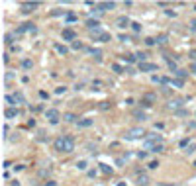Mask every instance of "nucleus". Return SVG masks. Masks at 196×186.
I'll return each instance as SVG.
<instances>
[{
    "instance_id": "nucleus-1",
    "label": "nucleus",
    "mask_w": 196,
    "mask_h": 186,
    "mask_svg": "<svg viewBox=\"0 0 196 186\" xmlns=\"http://www.w3.org/2000/svg\"><path fill=\"white\" fill-rule=\"evenodd\" d=\"M53 147L59 153H73L75 151V137L73 135H61L53 141Z\"/></svg>"
},
{
    "instance_id": "nucleus-2",
    "label": "nucleus",
    "mask_w": 196,
    "mask_h": 186,
    "mask_svg": "<svg viewBox=\"0 0 196 186\" xmlns=\"http://www.w3.org/2000/svg\"><path fill=\"white\" fill-rule=\"evenodd\" d=\"M145 129L143 128H131V129H128V131H125L124 133V137L125 139H130V141H133V139H141V137H143L145 139Z\"/></svg>"
},
{
    "instance_id": "nucleus-3",
    "label": "nucleus",
    "mask_w": 196,
    "mask_h": 186,
    "mask_svg": "<svg viewBox=\"0 0 196 186\" xmlns=\"http://www.w3.org/2000/svg\"><path fill=\"white\" fill-rule=\"evenodd\" d=\"M153 104H157V94H153V92L143 94L141 100H139V106H141V108H151Z\"/></svg>"
},
{
    "instance_id": "nucleus-4",
    "label": "nucleus",
    "mask_w": 196,
    "mask_h": 186,
    "mask_svg": "<svg viewBox=\"0 0 196 186\" xmlns=\"http://www.w3.org/2000/svg\"><path fill=\"white\" fill-rule=\"evenodd\" d=\"M45 118H47V122L51 123V125H57L59 120H61V114H59L57 108H49V110H45Z\"/></svg>"
},
{
    "instance_id": "nucleus-5",
    "label": "nucleus",
    "mask_w": 196,
    "mask_h": 186,
    "mask_svg": "<svg viewBox=\"0 0 196 186\" xmlns=\"http://www.w3.org/2000/svg\"><path fill=\"white\" fill-rule=\"evenodd\" d=\"M90 35L94 37V41H100V43H108L112 39V35L108 32H102V30H94V32H90Z\"/></svg>"
},
{
    "instance_id": "nucleus-6",
    "label": "nucleus",
    "mask_w": 196,
    "mask_h": 186,
    "mask_svg": "<svg viewBox=\"0 0 196 186\" xmlns=\"http://www.w3.org/2000/svg\"><path fill=\"white\" fill-rule=\"evenodd\" d=\"M37 32V27H35V24H32V22H26V24H22V26L16 30V33H35Z\"/></svg>"
},
{
    "instance_id": "nucleus-7",
    "label": "nucleus",
    "mask_w": 196,
    "mask_h": 186,
    "mask_svg": "<svg viewBox=\"0 0 196 186\" xmlns=\"http://www.w3.org/2000/svg\"><path fill=\"white\" fill-rule=\"evenodd\" d=\"M61 37H63V41H77V32L75 30H71V27H65L63 32H61Z\"/></svg>"
},
{
    "instance_id": "nucleus-8",
    "label": "nucleus",
    "mask_w": 196,
    "mask_h": 186,
    "mask_svg": "<svg viewBox=\"0 0 196 186\" xmlns=\"http://www.w3.org/2000/svg\"><path fill=\"white\" fill-rule=\"evenodd\" d=\"M137 69H139V73H151V71H157V65L155 63H139L137 65Z\"/></svg>"
},
{
    "instance_id": "nucleus-9",
    "label": "nucleus",
    "mask_w": 196,
    "mask_h": 186,
    "mask_svg": "<svg viewBox=\"0 0 196 186\" xmlns=\"http://www.w3.org/2000/svg\"><path fill=\"white\" fill-rule=\"evenodd\" d=\"M94 8H96V10H100V12L114 10V8H116V2H98V4H94Z\"/></svg>"
},
{
    "instance_id": "nucleus-10",
    "label": "nucleus",
    "mask_w": 196,
    "mask_h": 186,
    "mask_svg": "<svg viewBox=\"0 0 196 186\" xmlns=\"http://www.w3.org/2000/svg\"><path fill=\"white\" fill-rule=\"evenodd\" d=\"M35 8H39V2H22V12L24 14L33 12Z\"/></svg>"
},
{
    "instance_id": "nucleus-11",
    "label": "nucleus",
    "mask_w": 196,
    "mask_h": 186,
    "mask_svg": "<svg viewBox=\"0 0 196 186\" xmlns=\"http://www.w3.org/2000/svg\"><path fill=\"white\" fill-rule=\"evenodd\" d=\"M116 26L120 27V30H125L128 26H131V20L128 18V16H120V18L116 20Z\"/></svg>"
},
{
    "instance_id": "nucleus-12",
    "label": "nucleus",
    "mask_w": 196,
    "mask_h": 186,
    "mask_svg": "<svg viewBox=\"0 0 196 186\" xmlns=\"http://www.w3.org/2000/svg\"><path fill=\"white\" fill-rule=\"evenodd\" d=\"M183 106H184V100H180V98H176V100H171V102H169V108L171 110H176V112H178V110H183Z\"/></svg>"
},
{
    "instance_id": "nucleus-13",
    "label": "nucleus",
    "mask_w": 196,
    "mask_h": 186,
    "mask_svg": "<svg viewBox=\"0 0 196 186\" xmlns=\"http://www.w3.org/2000/svg\"><path fill=\"white\" fill-rule=\"evenodd\" d=\"M4 116H6V120H14V118H18L20 116V110L18 108H6Z\"/></svg>"
},
{
    "instance_id": "nucleus-14",
    "label": "nucleus",
    "mask_w": 196,
    "mask_h": 186,
    "mask_svg": "<svg viewBox=\"0 0 196 186\" xmlns=\"http://www.w3.org/2000/svg\"><path fill=\"white\" fill-rule=\"evenodd\" d=\"M86 27L90 30V32H94V30H100V22L98 20H86Z\"/></svg>"
},
{
    "instance_id": "nucleus-15",
    "label": "nucleus",
    "mask_w": 196,
    "mask_h": 186,
    "mask_svg": "<svg viewBox=\"0 0 196 186\" xmlns=\"http://www.w3.org/2000/svg\"><path fill=\"white\" fill-rule=\"evenodd\" d=\"M92 123H94L92 118H82V120H78V122H77V125H78V128H90Z\"/></svg>"
},
{
    "instance_id": "nucleus-16",
    "label": "nucleus",
    "mask_w": 196,
    "mask_h": 186,
    "mask_svg": "<svg viewBox=\"0 0 196 186\" xmlns=\"http://www.w3.org/2000/svg\"><path fill=\"white\" fill-rule=\"evenodd\" d=\"M131 116H133L135 120H139V122H143V120H147V114H145L143 110H133V112H131Z\"/></svg>"
},
{
    "instance_id": "nucleus-17",
    "label": "nucleus",
    "mask_w": 196,
    "mask_h": 186,
    "mask_svg": "<svg viewBox=\"0 0 196 186\" xmlns=\"http://www.w3.org/2000/svg\"><path fill=\"white\" fill-rule=\"evenodd\" d=\"M14 39H16V41H18V33H6V37H4V43H6V45H10V47H12Z\"/></svg>"
},
{
    "instance_id": "nucleus-18",
    "label": "nucleus",
    "mask_w": 196,
    "mask_h": 186,
    "mask_svg": "<svg viewBox=\"0 0 196 186\" xmlns=\"http://www.w3.org/2000/svg\"><path fill=\"white\" fill-rule=\"evenodd\" d=\"M86 51L96 59V63H100V61H102V51H100V49H86Z\"/></svg>"
},
{
    "instance_id": "nucleus-19",
    "label": "nucleus",
    "mask_w": 196,
    "mask_h": 186,
    "mask_svg": "<svg viewBox=\"0 0 196 186\" xmlns=\"http://www.w3.org/2000/svg\"><path fill=\"white\" fill-rule=\"evenodd\" d=\"M4 100L8 102V108H16L18 104H16V98H14V94H6L4 96Z\"/></svg>"
},
{
    "instance_id": "nucleus-20",
    "label": "nucleus",
    "mask_w": 196,
    "mask_h": 186,
    "mask_svg": "<svg viewBox=\"0 0 196 186\" xmlns=\"http://www.w3.org/2000/svg\"><path fill=\"white\" fill-rule=\"evenodd\" d=\"M147 184H149L147 174H139V176H137V186H147Z\"/></svg>"
},
{
    "instance_id": "nucleus-21",
    "label": "nucleus",
    "mask_w": 196,
    "mask_h": 186,
    "mask_svg": "<svg viewBox=\"0 0 196 186\" xmlns=\"http://www.w3.org/2000/svg\"><path fill=\"white\" fill-rule=\"evenodd\" d=\"M163 151H165L163 143H157V145H153V147L149 149V153H163Z\"/></svg>"
},
{
    "instance_id": "nucleus-22",
    "label": "nucleus",
    "mask_w": 196,
    "mask_h": 186,
    "mask_svg": "<svg viewBox=\"0 0 196 186\" xmlns=\"http://www.w3.org/2000/svg\"><path fill=\"white\" fill-rule=\"evenodd\" d=\"M112 71H114V73H118V75H124V73H125V69H124V67H122L120 63H114V65H112Z\"/></svg>"
},
{
    "instance_id": "nucleus-23",
    "label": "nucleus",
    "mask_w": 196,
    "mask_h": 186,
    "mask_svg": "<svg viewBox=\"0 0 196 186\" xmlns=\"http://www.w3.org/2000/svg\"><path fill=\"white\" fill-rule=\"evenodd\" d=\"M14 98H16V104H26V96L22 92H14Z\"/></svg>"
},
{
    "instance_id": "nucleus-24",
    "label": "nucleus",
    "mask_w": 196,
    "mask_h": 186,
    "mask_svg": "<svg viewBox=\"0 0 196 186\" xmlns=\"http://www.w3.org/2000/svg\"><path fill=\"white\" fill-rule=\"evenodd\" d=\"M98 167H100V170H102L104 174H112L114 173V168H112L110 165H104V163H102V165H98Z\"/></svg>"
},
{
    "instance_id": "nucleus-25",
    "label": "nucleus",
    "mask_w": 196,
    "mask_h": 186,
    "mask_svg": "<svg viewBox=\"0 0 196 186\" xmlns=\"http://www.w3.org/2000/svg\"><path fill=\"white\" fill-rule=\"evenodd\" d=\"M63 120H65V122H69V123H75V122H78V118L75 114H65L63 116Z\"/></svg>"
},
{
    "instance_id": "nucleus-26",
    "label": "nucleus",
    "mask_w": 196,
    "mask_h": 186,
    "mask_svg": "<svg viewBox=\"0 0 196 186\" xmlns=\"http://www.w3.org/2000/svg\"><path fill=\"white\" fill-rule=\"evenodd\" d=\"M77 20H78V16H77V14H73V12H69L65 16V22H67V24H73V22H77Z\"/></svg>"
},
{
    "instance_id": "nucleus-27",
    "label": "nucleus",
    "mask_w": 196,
    "mask_h": 186,
    "mask_svg": "<svg viewBox=\"0 0 196 186\" xmlns=\"http://www.w3.org/2000/svg\"><path fill=\"white\" fill-rule=\"evenodd\" d=\"M55 49H57V53H59V55H67V53H69V49H67L65 45H61V43H57V45H55Z\"/></svg>"
},
{
    "instance_id": "nucleus-28",
    "label": "nucleus",
    "mask_w": 196,
    "mask_h": 186,
    "mask_svg": "<svg viewBox=\"0 0 196 186\" xmlns=\"http://www.w3.org/2000/svg\"><path fill=\"white\" fill-rule=\"evenodd\" d=\"M33 67V63L30 61V59H22V69H26V71H30Z\"/></svg>"
},
{
    "instance_id": "nucleus-29",
    "label": "nucleus",
    "mask_w": 196,
    "mask_h": 186,
    "mask_svg": "<svg viewBox=\"0 0 196 186\" xmlns=\"http://www.w3.org/2000/svg\"><path fill=\"white\" fill-rule=\"evenodd\" d=\"M173 75H175V77H178V78H180V80L188 77V73H186V71H183V69H178V71H176V73H173Z\"/></svg>"
},
{
    "instance_id": "nucleus-30",
    "label": "nucleus",
    "mask_w": 196,
    "mask_h": 186,
    "mask_svg": "<svg viewBox=\"0 0 196 186\" xmlns=\"http://www.w3.org/2000/svg\"><path fill=\"white\" fill-rule=\"evenodd\" d=\"M69 12H65V10H61V8H55V10H51V16H67Z\"/></svg>"
},
{
    "instance_id": "nucleus-31",
    "label": "nucleus",
    "mask_w": 196,
    "mask_h": 186,
    "mask_svg": "<svg viewBox=\"0 0 196 186\" xmlns=\"http://www.w3.org/2000/svg\"><path fill=\"white\" fill-rule=\"evenodd\" d=\"M183 80H180V78H171V86H176V88H180V86H183Z\"/></svg>"
},
{
    "instance_id": "nucleus-32",
    "label": "nucleus",
    "mask_w": 196,
    "mask_h": 186,
    "mask_svg": "<svg viewBox=\"0 0 196 186\" xmlns=\"http://www.w3.org/2000/svg\"><path fill=\"white\" fill-rule=\"evenodd\" d=\"M190 143H192V141H190V137H184V139H183L180 143H178V145H180L183 149H188V145H190Z\"/></svg>"
},
{
    "instance_id": "nucleus-33",
    "label": "nucleus",
    "mask_w": 196,
    "mask_h": 186,
    "mask_svg": "<svg viewBox=\"0 0 196 186\" xmlns=\"http://www.w3.org/2000/svg\"><path fill=\"white\" fill-rule=\"evenodd\" d=\"M131 30H133L135 33H139L141 32V24H139V22H131Z\"/></svg>"
},
{
    "instance_id": "nucleus-34",
    "label": "nucleus",
    "mask_w": 196,
    "mask_h": 186,
    "mask_svg": "<svg viewBox=\"0 0 196 186\" xmlns=\"http://www.w3.org/2000/svg\"><path fill=\"white\" fill-rule=\"evenodd\" d=\"M151 80H153L155 84H161V86H163V77H159V75H153V77H151Z\"/></svg>"
},
{
    "instance_id": "nucleus-35",
    "label": "nucleus",
    "mask_w": 196,
    "mask_h": 186,
    "mask_svg": "<svg viewBox=\"0 0 196 186\" xmlns=\"http://www.w3.org/2000/svg\"><path fill=\"white\" fill-rule=\"evenodd\" d=\"M92 90H102V82H100V80H92Z\"/></svg>"
},
{
    "instance_id": "nucleus-36",
    "label": "nucleus",
    "mask_w": 196,
    "mask_h": 186,
    "mask_svg": "<svg viewBox=\"0 0 196 186\" xmlns=\"http://www.w3.org/2000/svg\"><path fill=\"white\" fill-rule=\"evenodd\" d=\"M77 168L78 170H86V161H77Z\"/></svg>"
},
{
    "instance_id": "nucleus-37",
    "label": "nucleus",
    "mask_w": 196,
    "mask_h": 186,
    "mask_svg": "<svg viewBox=\"0 0 196 186\" xmlns=\"http://www.w3.org/2000/svg\"><path fill=\"white\" fill-rule=\"evenodd\" d=\"M135 55H124V61H125V63H135Z\"/></svg>"
},
{
    "instance_id": "nucleus-38",
    "label": "nucleus",
    "mask_w": 196,
    "mask_h": 186,
    "mask_svg": "<svg viewBox=\"0 0 196 186\" xmlns=\"http://www.w3.org/2000/svg\"><path fill=\"white\" fill-rule=\"evenodd\" d=\"M65 92H67V88H65V86H57V88H55V94H57V96L65 94Z\"/></svg>"
},
{
    "instance_id": "nucleus-39",
    "label": "nucleus",
    "mask_w": 196,
    "mask_h": 186,
    "mask_svg": "<svg viewBox=\"0 0 196 186\" xmlns=\"http://www.w3.org/2000/svg\"><path fill=\"white\" fill-rule=\"evenodd\" d=\"M118 39H120L122 43H128V41H130V35H124V33H120V35H118Z\"/></svg>"
},
{
    "instance_id": "nucleus-40",
    "label": "nucleus",
    "mask_w": 196,
    "mask_h": 186,
    "mask_svg": "<svg viewBox=\"0 0 196 186\" xmlns=\"http://www.w3.org/2000/svg\"><path fill=\"white\" fill-rule=\"evenodd\" d=\"M157 167H159V161H151L149 165H147V168H151V170H155Z\"/></svg>"
},
{
    "instance_id": "nucleus-41",
    "label": "nucleus",
    "mask_w": 196,
    "mask_h": 186,
    "mask_svg": "<svg viewBox=\"0 0 196 186\" xmlns=\"http://www.w3.org/2000/svg\"><path fill=\"white\" fill-rule=\"evenodd\" d=\"M100 110H108V108H112V104L110 102H100V106H98Z\"/></svg>"
},
{
    "instance_id": "nucleus-42",
    "label": "nucleus",
    "mask_w": 196,
    "mask_h": 186,
    "mask_svg": "<svg viewBox=\"0 0 196 186\" xmlns=\"http://www.w3.org/2000/svg\"><path fill=\"white\" fill-rule=\"evenodd\" d=\"M73 49H77V51L78 49H85V45L80 43V41H75V43H73Z\"/></svg>"
},
{
    "instance_id": "nucleus-43",
    "label": "nucleus",
    "mask_w": 196,
    "mask_h": 186,
    "mask_svg": "<svg viewBox=\"0 0 196 186\" xmlns=\"http://www.w3.org/2000/svg\"><path fill=\"white\" fill-rule=\"evenodd\" d=\"M137 159L145 161V159H147V151H139V153H137Z\"/></svg>"
},
{
    "instance_id": "nucleus-44",
    "label": "nucleus",
    "mask_w": 196,
    "mask_h": 186,
    "mask_svg": "<svg viewBox=\"0 0 196 186\" xmlns=\"http://www.w3.org/2000/svg\"><path fill=\"white\" fill-rule=\"evenodd\" d=\"M194 149H196V143H190V145H188V149H186V153H188V155H192V153H194Z\"/></svg>"
},
{
    "instance_id": "nucleus-45",
    "label": "nucleus",
    "mask_w": 196,
    "mask_h": 186,
    "mask_svg": "<svg viewBox=\"0 0 196 186\" xmlns=\"http://www.w3.org/2000/svg\"><path fill=\"white\" fill-rule=\"evenodd\" d=\"M155 43H157L155 37H147V39H145V45H155Z\"/></svg>"
},
{
    "instance_id": "nucleus-46",
    "label": "nucleus",
    "mask_w": 196,
    "mask_h": 186,
    "mask_svg": "<svg viewBox=\"0 0 196 186\" xmlns=\"http://www.w3.org/2000/svg\"><path fill=\"white\" fill-rule=\"evenodd\" d=\"M39 98H41V100H47V98H49V94H47L45 90H39Z\"/></svg>"
},
{
    "instance_id": "nucleus-47",
    "label": "nucleus",
    "mask_w": 196,
    "mask_h": 186,
    "mask_svg": "<svg viewBox=\"0 0 196 186\" xmlns=\"http://www.w3.org/2000/svg\"><path fill=\"white\" fill-rule=\"evenodd\" d=\"M167 35H159V37H157V43H167Z\"/></svg>"
},
{
    "instance_id": "nucleus-48",
    "label": "nucleus",
    "mask_w": 196,
    "mask_h": 186,
    "mask_svg": "<svg viewBox=\"0 0 196 186\" xmlns=\"http://www.w3.org/2000/svg\"><path fill=\"white\" fill-rule=\"evenodd\" d=\"M125 75H135V69H131V67H125Z\"/></svg>"
},
{
    "instance_id": "nucleus-49",
    "label": "nucleus",
    "mask_w": 196,
    "mask_h": 186,
    "mask_svg": "<svg viewBox=\"0 0 196 186\" xmlns=\"http://www.w3.org/2000/svg\"><path fill=\"white\" fill-rule=\"evenodd\" d=\"M12 78H14V75H12V73H6V77H4V80H6V82H10Z\"/></svg>"
},
{
    "instance_id": "nucleus-50",
    "label": "nucleus",
    "mask_w": 196,
    "mask_h": 186,
    "mask_svg": "<svg viewBox=\"0 0 196 186\" xmlns=\"http://www.w3.org/2000/svg\"><path fill=\"white\" fill-rule=\"evenodd\" d=\"M88 176L94 178V176H96V168H90V170H88Z\"/></svg>"
},
{
    "instance_id": "nucleus-51",
    "label": "nucleus",
    "mask_w": 196,
    "mask_h": 186,
    "mask_svg": "<svg viewBox=\"0 0 196 186\" xmlns=\"http://www.w3.org/2000/svg\"><path fill=\"white\" fill-rule=\"evenodd\" d=\"M82 86H85V82H77V84H75V90H80Z\"/></svg>"
},
{
    "instance_id": "nucleus-52",
    "label": "nucleus",
    "mask_w": 196,
    "mask_h": 186,
    "mask_svg": "<svg viewBox=\"0 0 196 186\" xmlns=\"http://www.w3.org/2000/svg\"><path fill=\"white\" fill-rule=\"evenodd\" d=\"M163 88V94H171V90H169V86H161Z\"/></svg>"
},
{
    "instance_id": "nucleus-53",
    "label": "nucleus",
    "mask_w": 196,
    "mask_h": 186,
    "mask_svg": "<svg viewBox=\"0 0 196 186\" xmlns=\"http://www.w3.org/2000/svg\"><path fill=\"white\" fill-rule=\"evenodd\" d=\"M190 30H192V32H196V20H194V22H190Z\"/></svg>"
},
{
    "instance_id": "nucleus-54",
    "label": "nucleus",
    "mask_w": 196,
    "mask_h": 186,
    "mask_svg": "<svg viewBox=\"0 0 196 186\" xmlns=\"http://www.w3.org/2000/svg\"><path fill=\"white\" fill-rule=\"evenodd\" d=\"M165 14H167V16H176V12H175V10H167Z\"/></svg>"
},
{
    "instance_id": "nucleus-55",
    "label": "nucleus",
    "mask_w": 196,
    "mask_h": 186,
    "mask_svg": "<svg viewBox=\"0 0 196 186\" xmlns=\"http://www.w3.org/2000/svg\"><path fill=\"white\" fill-rule=\"evenodd\" d=\"M10 186H20V180H12V182H10Z\"/></svg>"
},
{
    "instance_id": "nucleus-56",
    "label": "nucleus",
    "mask_w": 196,
    "mask_h": 186,
    "mask_svg": "<svg viewBox=\"0 0 196 186\" xmlns=\"http://www.w3.org/2000/svg\"><path fill=\"white\" fill-rule=\"evenodd\" d=\"M192 71H194V75H196V65H192Z\"/></svg>"
},
{
    "instance_id": "nucleus-57",
    "label": "nucleus",
    "mask_w": 196,
    "mask_h": 186,
    "mask_svg": "<svg viewBox=\"0 0 196 186\" xmlns=\"http://www.w3.org/2000/svg\"><path fill=\"white\" fill-rule=\"evenodd\" d=\"M165 186H175V184H165Z\"/></svg>"
},
{
    "instance_id": "nucleus-58",
    "label": "nucleus",
    "mask_w": 196,
    "mask_h": 186,
    "mask_svg": "<svg viewBox=\"0 0 196 186\" xmlns=\"http://www.w3.org/2000/svg\"><path fill=\"white\" fill-rule=\"evenodd\" d=\"M194 12H196V4H194Z\"/></svg>"
},
{
    "instance_id": "nucleus-59",
    "label": "nucleus",
    "mask_w": 196,
    "mask_h": 186,
    "mask_svg": "<svg viewBox=\"0 0 196 186\" xmlns=\"http://www.w3.org/2000/svg\"><path fill=\"white\" fill-rule=\"evenodd\" d=\"M194 167H196V163H194Z\"/></svg>"
}]
</instances>
